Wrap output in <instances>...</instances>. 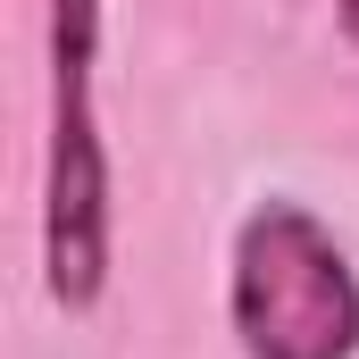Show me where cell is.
Here are the masks:
<instances>
[{"instance_id":"1","label":"cell","mask_w":359,"mask_h":359,"mask_svg":"<svg viewBox=\"0 0 359 359\" xmlns=\"http://www.w3.org/2000/svg\"><path fill=\"white\" fill-rule=\"evenodd\" d=\"M243 359H351L359 351V276L343 243L301 209L259 201L234 234V284H226Z\"/></svg>"},{"instance_id":"2","label":"cell","mask_w":359,"mask_h":359,"mask_svg":"<svg viewBox=\"0 0 359 359\" xmlns=\"http://www.w3.org/2000/svg\"><path fill=\"white\" fill-rule=\"evenodd\" d=\"M100 0H50V184H42V268L59 309H92L109 284V142L92 109Z\"/></svg>"},{"instance_id":"3","label":"cell","mask_w":359,"mask_h":359,"mask_svg":"<svg viewBox=\"0 0 359 359\" xmlns=\"http://www.w3.org/2000/svg\"><path fill=\"white\" fill-rule=\"evenodd\" d=\"M343 34H351V42H359V0H343Z\"/></svg>"}]
</instances>
